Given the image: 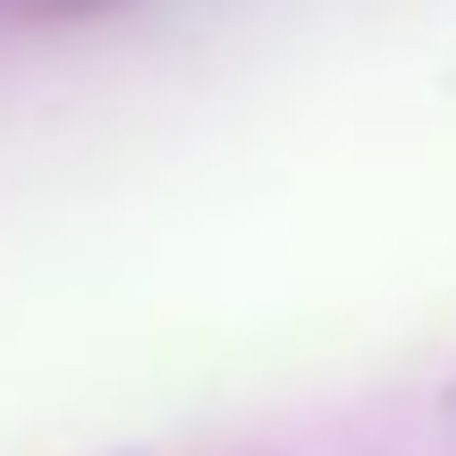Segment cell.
I'll return each mask as SVG.
<instances>
[]
</instances>
